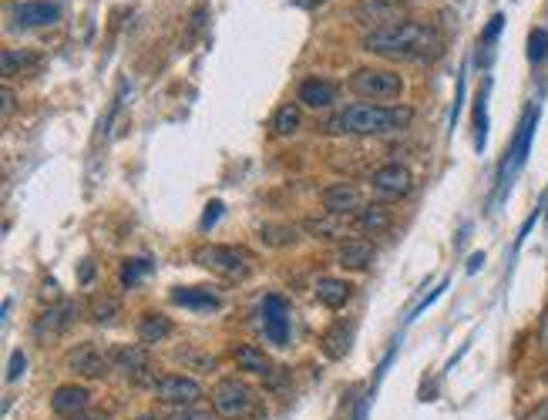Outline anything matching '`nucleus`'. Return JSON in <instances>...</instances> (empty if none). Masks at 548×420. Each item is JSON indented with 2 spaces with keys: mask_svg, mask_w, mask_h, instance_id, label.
<instances>
[{
  "mask_svg": "<svg viewBox=\"0 0 548 420\" xmlns=\"http://www.w3.org/2000/svg\"><path fill=\"white\" fill-rule=\"evenodd\" d=\"M364 51L381 57H390V61H438L444 55V34H441L434 24H424V21H398V24H387L381 30H371L364 34Z\"/></svg>",
  "mask_w": 548,
  "mask_h": 420,
  "instance_id": "f257e3e1",
  "label": "nucleus"
},
{
  "mask_svg": "<svg viewBox=\"0 0 548 420\" xmlns=\"http://www.w3.org/2000/svg\"><path fill=\"white\" fill-rule=\"evenodd\" d=\"M414 122L411 108L400 105H350L320 122L323 135H387Z\"/></svg>",
  "mask_w": 548,
  "mask_h": 420,
  "instance_id": "f03ea898",
  "label": "nucleus"
},
{
  "mask_svg": "<svg viewBox=\"0 0 548 420\" xmlns=\"http://www.w3.org/2000/svg\"><path fill=\"white\" fill-rule=\"evenodd\" d=\"M195 266L209 269V273H216L222 280H246L249 269H253V259H249L246 249H239V246H202V249H195Z\"/></svg>",
  "mask_w": 548,
  "mask_h": 420,
  "instance_id": "7ed1b4c3",
  "label": "nucleus"
},
{
  "mask_svg": "<svg viewBox=\"0 0 548 420\" xmlns=\"http://www.w3.org/2000/svg\"><path fill=\"white\" fill-rule=\"evenodd\" d=\"M350 91L367 101H394L404 91V78H400L398 71L360 68L350 74Z\"/></svg>",
  "mask_w": 548,
  "mask_h": 420,
  "instance_id": "20e7f679",
  "label": "nucleus"
},
{
  "mask_svg": "<svg viewBox=\"0 0 548 420\" xmlns=\"http://www.w3.org/2000/svg\"><path fill=\"white\" fill-rule=\"evenodd\" d=\"M212 407H216V414L226 420H243L253 414V407H256V393L249 383L235 377H226L216 383V391H212Z\"/></svg>",
  "mask_w": 548,
  "mask_h": 420,
  "instance_id": "39448f33",
  "label": "nucleus"
},
{
  "mask_svg": "<svg viewBox=\"0 0 548 420\" xmlns=\"http://www.w3.org/2000/svg\"><path fill=\"white\" fill-rule=\"evenodd\" d=\"M535 125H538V105H532L525 118H521L518 125V135L511 141V148H508L505 162H501V172H498V182H501V192L508 189V182L518 175V168L525 165V158L532 152V139H535Z\"/></svg>",
  "mask_w": 548,
  "mask_h": 420,
  "instance_id": "423d86ee",
  "label": "nucleus"
},
{
  "mask_svg": "<svg viewBox=\"0 0 548 420\" xmlns=\"http://www.w3.org/2000/svg\"><path fill=\"white\" fill-rule=\"evenodd\" d=\"M371 185H373V192H377V198L398 202V198H404L411 192V185H414L411 168L400 165V162H387V165H381L371 175Z\"/></svg>",
  "mask_w": 548,
  "mask_h": 420,
  "instance_id": "0eeeda50",
  "label": "nucleus"
},
{
  "mask_svg": "<svg viewBox=\"0 0 548 420\" xmlns=\"http://www.w3.org/2000/svg\"><path fill=\"white\" fill-rule=\"evenodd\" d=\"M68 366L74 374H81V377L101 380V377H108V370H115V353H105L98 343H81V347L68 357Z\"/></svg>",
  "mask_w": 548,
  "mask_h": 420,
  "instance_id": "6e6552de",
  "label": "nucleus"
},
{
  "mask_svg": "<svg viewBox=\"0 0 548 420\" xmlns=\"http://www.w3.org/2000/svg\"><path fill=\"white\" fill-rule=\"evenodd\" d=\"M262 333L276 347L289 343V303L283 296H266L262 299Z\"/></svg>",
  "mask_w": 548,
  "mask_h": 420,
  "instance_id": "1a4fd4ad",
  "label": "nucleus"
},
{
  "mask_svg": "<svg viewBox=\"0 0 548 420\" xmlns=\"http://www.w3.org/2000/svg\"><path fill=\"white\" fill-rule=\"evenodd\" d=\"M350 17H354L356 24H364V28L371 30H381L387 24L404 21L398 11V0H356L354 7H350Z\"/></svg>",
  "mask_w": 548,
  "mask_h": 420,
  "instance_id": "9d476101",
  "label": "nucleus"
},
{
  "mask_svg": "<svg viewBox=\"0 0 548 420\" xmlns=\"http://www.w3.org/2000/svg\"><path fill=\"white\" fill-rule=\"evenodd\" d=\"M155 397L168 407H195L202 400V387L193 377H162L155 383Z\"/></svg>",
  "mask_w": 548,
  "mask_h": 420,
  "instance_id": "9b49d317",
  "label": "nucleus"
},
{
  "mask_svg": "<svg viewBox=\"0 0 548 420\" xmlns=\"http://www.w3.org/2000/svg\"><path fill=\"white\" fill-rule=\"evenodd\" d=\"M61 21V7L55 0H24L14 7L17 28H51Z\"/></svg>",
  "mask_w": 548,
  "mask_h": 420,
  "instance_id": "f8f14e48",
  "label": "nucleus"
},
{
  "mask_svg": "<svg viewBox=\"0 0 548 420\" xmlns=\"http://www.w3.org/2000/svg\"><path fill=\"white\" fill-rule=\"evenodd\" d=\"M74 320H78V307H74V303H55V307H47L41 316H38L34 336H38V340H55V336L64 333Z\"/></svg>",
  "mask_w": 548,
  "mask_h": 420,
  "instance_id": "ddd939ff",
  "label": "nucleus"
},
{
  "mask_svg": "<svg viewBox=\"0 0 548 420\" xmlns=\"http://www.w3.org/2000/svg\"><path fill=\"white\" fill-rule=\"evenodd\" d=\"M115 370H122L132 383H151V357L145 350V343L141 347H122L115 353Z\"/></svg>",
  "mask_w": 548,
  "mask_h": 420,
  "instance_id": "4468645a",
  "label": "nucleus"
},
{
  "mask_svg": "<svg viewBox=\"0 0 548 420\" xmlns=\"http://www.w3.org/2000/svg\"><path fill=\"white\" fill-rule=\"evenodd\" d=\"M364 209V196L360 189L350 182H337L323 192V212H333V215H354V212Z\"/></svg>",
  "mask_w": 548,
  "mask_h": 420,
  "instance_id": "2eb2a0df",
  "label": "nucleus"
},
{
  "mask_svg": "<svg viewBox=\"0 0 548 420\" xmlns=\"http://www.w3.org/2000/svg\"><path fill=\"white\" fill-rule=\"evenodd\" d=\"M340 95V88L333 81H323V78H306L296 91V101L306 105V108H330Z\"/></svg>",
  "mask_w": 548,
  "mask_h": 420,
  "instance_id": "dca6fc26",
  "label": "nucleus"
},
{
  "mask_svg": "<svg viewBox=\"0 0 548 420\" xmlns=\"http://www.w3.org/2000/svg\"><path fill=\"white\" fill-rule=\"evenodd\" d=\"M88 404H91V393L84 391V387H74V383L57 387L55 397H51V410L61 414V417H78V414H84Z\"/></svg>",
  "mask_w": 548,
  "mask_h": 420,
  "instance_id": "f3484780",
  "label": "nucleus"
},
{
  "mask_svg": "<svg viewBox=\"0 0 548 420\" xmlns=\"http://www.w3.org/2000/svg\"><path fill=\"white\" fill-rule=\"evenodd\" d=\"M371 259H373L371 239H364V236L343 239V246H340V266H347V269H367V266H371Z\"/></svg>",
  "mask_w": 548,
  "mask_h": 420,
  "instance_id": "a211bd4d",
  "label": "nucleus"
},
{
  "mask_svg": "<svg viewBox=\"0 0 548 420\" xmlns=\"http://www.w3.org/2000/svg\"><path fill=\"white\" fill-rule=\"evenodd\" d=\"M172 303L185 309H199V313H209V309H219L222 299L212 290H202V286H189V290H172Z\"/></svg>",
  "mask_w": 548,
  "mask_h": 420,
  "instance_id": "6ab92c4d",
  "label": "nucleus"
},
{
  "mask_svg": "<svg viewBox=\"0 0 548 420\" xmlns=\"http://www.w3.org/2000/svg\"><path fill=\"white\" fill-rule=\"evenodd\" d=\"M354 293V286L343 280H333V276H323V280H316V299L323 303L327 309H340L347 299Z\"/></svg>",
  "mask_w": 548,
  "mask_h": 420,
  "instance_id": "aec40b11",
  "label": "nucleus"
},
{
  "mask_svg": "<svg viewBox=\"0 0 548 420\" xmlns=\"http://www.w3.org/2000/svg\"><path fill=\"white\" fill-rule=\"evenodd\" d=\"M172 333V320L162 316V313H145L141 320H138V340L151 347V343H162L165 336Z\"/></svg>",
  "mask_w": 548,
  "mask_h": 420,
  "instance_id": "412c9836",
  "label": "nucleus"
},
{
  "mask_svg": "<svg viewBox=\"0 0 548 420\" xmlns=\"http://www.w3.org/2000/svg\"><path fill=\"white\" fill-rule=\"evenodd\" d=\"M356 229L367 232V236L387 232L390 229V209H384V206H364L360 215H356Z\"/></svg>",
  "mask_w": 548,
  "mask_h": 420,
  "instance_id": "4be33fe9",
  "label": "nucleus"
},
{
  "mask_svg": "<svg viewBox=\"0 0 548 420\" xmlns=\"http://www.w3.org/2000/svg\"><path fill=\"white\" fill-rule=\"evenodd\" d=\"M350 336H354V326L333 323L327 333H323V353H327L330 360H343L347 350H350Z\"/></svg>",
  "mask_w": 548,
  "mask_h": 420,
  "instance_id": "5701e85b",
  "label": "nucleus"
},
{
  "mask_svg": "<svg viewBox=\"0 0 548 420\" xmlns=\"http://www.w3.org/2000/svg\"><path fill=\"white\" fill-rule=\"evenodd\" d=\"M41 64V57L30 55V51H14V47H7L4 57H0V71H4V78H14V74H28Z\"/></svg>",
  "mask_w": 548,
  "mask_h": 420,
  "instance_id": "b1692460",
  "label": "nucleus"
},
{
  "mask_svg": "<svg viewBox=\"0 0 548 420\" xmlns=\"http://www.w3.org/2000/svg\"><path fill=\"white\" fill-rule=\"evenodd\" d=\"M235 364H239V370H246V374H260V377H266L273 366H270V357L262 350H256L253 343H243V347H235Z\"/></svg>",
  "mask_w": 548,
  "mask_h": 420,
  "instance_id": "393cba45",
  "label": "nucleus"
},
{
  "mask_svg": "<svg viewBox=\"0 0 548 420\" xmlns=\"http://www.w3.org/2000/svg\"><path fill=\"white\" fill-rule=\"evenodd\" d=\"M300 239V229L296 225H262L260 229V242L262 246H270V249H283V246H293Z\"/></svg>",
  "mask_w": 548,
  "mask_h": 420,
  "instance_id": "a878e982",
  "label": "nucleus"
},
{
  "mask_svg": "<svg viewBox=\"0 0 548 420\" xmlns=\"http://www.w3.org/2000/svg\"><path fill=\"white\" fill-rule=\"evenodd\" d=\"M303 229H306V232H313V236H320V239H340L347 225H343V215L323 212V215H316V219H306V223H303Z\"/></svg>",
  "mask_w": 548,
  "mask_h": 420,
  "instance_id": "bb28decb",
  "label": "nucleus"
},
{
  "mask_svg": "<svg viewBox=\"0 0 548 420\" xmlns=\"http://www.w3.org/2000/svg\"><path fill=\"white\" fill-rule=\"evenodd\" d=\"M303 125V114H300V105H283L279 112L273 114V131L276 135H296Z\"/></svg>",
  "mask_w": 548,
  "mask_h": 420,
  "instance_id": "cd10ccee",
  "label": "nucleus"
},
{
  "mask_svg": "<svg viewBox=\"0 0 548 420\" xmlns=\"http://www.w3.org/2000/svg\"><path fill=\"white\" fill-rule=\"evenodd\" d=\"M484 141H488V84L475 101V145H478V152L484 148Z\"/></svg>",
  "mask_w": 548,
  "mask_h": 420,
  "instance_id": "c85d7f7f",
  "label": "nucleus"
},
{
  "mask_svg": "<svg viewBox=\"0 0 548 420\" xmlns=\"http://www.w3.org/2000/svg\"><path fill=\"white\" fill-rule=\"evenodd\" d=\"M122 316V307H118V299H111V296H95L91 299V320L95 323H115Z\"/></svg>",
  "mask_w": 548,
  "mask_h": 420,
  "instance_id": "c756f323",
  "label": "nucleus"
},
{
  "mask_svg": "<svg viewBox=\"0 0 548 420\" xmlns=\"http://www.w3.org/2000/svg\"><path fill=\"white\" fill-rule=\"evenodd\" d=\"M548 57V30L545 28H535L528 34V61L532 64H542Z\"/></svg>",
  "mask_w": 548,
  "mask_h": 420,
  "instance_id": "7c9ffc66",
  "label": "nucleus"
},
{
  "mask_svg": "<svg viewBox=\"0 0 548 420\" xmlns=\"http://www.w3.org/2000/svg\"><path fill=\"white\" fill-rule=\"evenodd\" d=\"M505 30V14H494L492 21H488V28L481 30V55H492L494 41H498V34Z\"/></svg>",
  "mask_w": 548,
  "mask_h": 420,
  "instance_id": "2f4dec72",
  "label": "nucleus"
},
{
  "mask_svg": "<svg viewBox=\"0 0 548 420\" xmlns=\"http://www.w3.org/2000/svg\"><path fill=\"white\" fill-rule=\"evenodd\" d=\"M145 273H151V263L149 259H124L122 266V286H135Z\"/></svg>",
  "mask_w": 548,
  "mask_h": 420,
  "instance_id": "473e14b6",
  "label": "nucleus"
},
{
  "mask_svg": "<svg viewBox=\"0 0 548 420\" xmlns=\"http://www.w3.org/2000/svg\"><path fill=\"white\" fill-rule=\"evenodd\" d=\"M178 360H182V364H193L195 370H202V374L216 370V357H199V353H193V350H182L178 353Z\"/></svg>",
  "mask_w": 548,
  "mask_h": 420,
  "instance_id": "72a5a7b5",
  "label": "nucleus"
},
{
  "mask_svg": "<svg viewBox=\"0 0 548 420\" xmlns=\"http://www.w3.org/2000/svg\"><path fill=\"white\" fill-rule=\"evenodd\" d=\"M24 364H28V357L21 350L11 353V364H7V380H17L21 374H24Z\"/></svg>",
  "mask_w": 548,
  "mask_h": 420,
  "instance_id": "f704fd0d",
  "label": "nucleus"
},
{
  "mask_svg": "<svg viewBox=\"0 0 548 420\" xmlns=\"http://www.w3.org/2000/svg\"><path fill=\"white\" fill-rule=\"evenodd\" d=\"M219 215H222V202L216 198V202H209L206 212H202V229H212V225L219 223Z\"/></svg>",
  "mask_w": 548,
  "mask_h": 420,
  "instance_id": "c9c22d12",
  "label": "nucleus"
},
{
  "mask_svg": "<svg viewBox=\"0 0 548 420\" xmlns=\"http://www.w3.org/2000/svg\"><path fill=\"white\" fill-rule=\"evenodd\" d=\"M172 420H212L209 417V410H195V407H182Z\"/></svg>",
  "mask_w": 548,
  "mask_h": 420,
  "instance_id": "e433bc0d",
  "label": "nucleus"
},
{
  "mask_svg": "<svg viewBox=\"0 0 548 420\" xmlns=\"http://www.w3.org/2000/svg\"><path fill=\"white\" fill-rule=\"evenodd\" d=\"M481 266H484V252H475V256L467 259V273H478Z\"/></svg>",
  "mask_w": 548,
  "mask_h": 420,
  "instance_id": "4c0bfd02",
  "label": "nucleus"
},
{
  "mask_svg": "<svg viewBox=\"0 0 548 420\" xmlns=\"http://www.w3.org/2000/svg\"><path fill=\"white\" fill-rule=\"evenodd\" d=\"M14 112V91L11 88H4V118Z\"/></svg>",
  "mask_w": 548,
  "mask_h": 420,
  "instance_id": "58836bf2",
  "label": "nucleus"
},
{
  "mask_svg": "<svg viewBox=\"0 0 548 420\" xmlns=\"http://www.w3.org/2000/svg\"><path fill=\"white\" fill-rule=\"evenodd\" d=\"M525 420H548V400H545L542 407H535V410H532V414H528Z\"/></svg>",
  "mask_w": 548,
  "mask_h": 420,
  "instance_id": "ea45409f",
  "label": "nucleus"
},
{
  "mask_svg": "<svg viewBox=\"0 0 548 420\" xmlns=\"http://www.w3.org/2000/svg\"><path fill=\"white\" fill-rule=\"evenodd\" d=\"M538 336H542V347H545V353H548V309L542 313V330H538Z\"/></svg>",
  "mask_w": 548,
  "mask_h": 420,
  "instance_id": "a19ab883",
  "label": "nucleus"
},
{
  "mask_svg": "<svg viewBox=\"0 0 548 420\" xmlns=\"http://www.w3.org/2000/svg\"><path fill=\"white\" fill-rule=\"evenodd\" d=\"M296 7H320V4H327V0H293Z\"/></svg>",
  "mask_w": 548,
  "mask_h": 420,
  "instance_id": "79ce46f5",
  "label": "nucleus"
},
{
  "mask_svg": "<svg viewBox=\"0 0 548 420\" xmlns=\"http://www.w3.org/2000/svg\"><path fill=\"white\" fill-rule=\"evenodd\" d=\"M91 273H95V269H91V263H84V266H81V282L91 280Z\"/></svg>",
  "mask_w": 548,
  "mask_h": 420,
  "instance_id": "37998d69",
  "label": "nucleus"
},
{
  "mask_svg": "<svg viewBox=\"0 0 548 420\" xmlns=\"http://www.w3.org/2000/svg\"><path fill=\"white\" fill-rule=\"evenodd\" d=\"M68 420H105V417H88V414H78V417H68Z\"/></svg>",
  "mask_w": 548,
  "mask_h": 420,
  "instance_id": "c03bdc74",
  "label": "nucleus"
},
{
  "mask_svg": "<svg viewBox=\"0 0 548 420\" xmlns=\"http://www.w3.org/2000/svg\"><path fill=\"white\" fill-rule=\"evenodd\" d=\"M138 420H158V417H151V414H145V417H138Z\"/></svg>",
  "mask_w": 548,
  "mask_h": 420,
  "instance_id": "a18cd8bd",
  "label": "nucleus"
},
{
  "mask_svg": "<svg viewBox=\"0 0 548 420\" xmlns=\"http://www.w3.org/2000/svg\"><path fill=\"white\" fill-rule=\"evenodd\" d=\"M398 4H407V0H398Z\"/></svg>",
  "mask_w": 548,
  "mask_h": 420,
  "instance_id": "49530a36",
  "label": "nucleus"
}]
</instances>
